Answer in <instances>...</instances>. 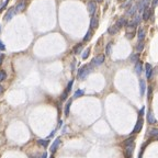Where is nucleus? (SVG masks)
Returning a JSON list of instances; mask_svg holds the SVG:
<instances>
[{
    "mask_svg": "<svg viewBox=\"0 0 158 158\" xmlns=\"http://www.w3.org/2000/svg\"><path fill=\"white\" fill-rule=\"evenodd\" d=\"M145 1H146V2H148V1H150V0H145Z\"/></svg>",
    "mask_w": 158,
    "mask_h": 158,
    "instance_id": "43",
    "label": "nucleus"
},
{
    "mask_svg": "<svg viewBox=\"0 0 158 158\" xmlns=\"http://www.w3.org/2000/svg\"><path fill=\"white\" fill-rule=\"evenodd\" d=\"M30 158H37V157H36V156H35V157H34V156H30Z\"/></svg>",
    "mask_w": 158,
    "mask_h": 158,
    "instance_id": "42",
    "label": "nucleus"
},
{
    "mask_svg": "<svg viewBox=\"0 0 158 158\" xmlns=\"http://www.w3.org/2000/svg\"><path fill=\"white\" fill-rule=\"evenodd\" d=\"M135 12H136V7L135 6H132L131 8L129 9V11H127V15L133 16L134 14H135Z\"/></svg>",
    "mask_w": 158,
    "mask_h": 158,
    "instance_id": "22",
    "label": "nucleus"
},
{
    "mask_svg": "<svg viewBox=\"0 0 158 158\" xmlns=\"http://www.w3.org/2000/svg\"><path fill=\"white\" fill-rule=\"evenodd\" d=\"M143 48H144V43H143V42H140V43L136 45V51H137V52H142Z\"/></svg>",
    "mask_w": 158,
    "mask_h": 158,
    "instance_id": "29",
    "label": "nucleus"
},
{
    "mask_svg": "<svg viewBox=\"0 0 158 158\" xmlns=\"http://www.w3.org/2000/svg\"><path fill=\"white\" fill-rule=\"evenodd\" d=\"M144 111H145V108H144V107H143V108H142V109H141V110H140V112H138V115H140V116H141V117H142V115L144 114Z\"/></svg>",
    "mask_w": 158,
    "mask_h": 158,
    "instance_id": "36",
    "label": "nucleus"
},
{
    "mask_svg": "<svg viewBox=\"0 0 158 158\" xmlns=\"http://www.w3.org/2000/svg\"><path fill=\"white\" fill-rule=\"evenodd\" d=\"M149 136H152L154 140H156V138L158 137V129H153L152 131L149 132Z\"/></svg>",
    "mask_w": 158,
    "mask_h": 158,
    "instance_id": "21",
    "label": "nucleus"
},
{
    "mask_svg": "<svg viewBox=\"0 0 158 158\" xmlns=\"http://www.w3.org/2000/svg\"><path fill=\"white\" fill-rule=\"evenodd\" d=\"M123 25H126V20L124 18H120L119 20H117L116 24H115V27L117 28V29H121V28H123Z\"/></svg>",
    "mask_w": 158,
    "mask_h": 158,
    "instance_id": "10",
    "label": "nucleus"
},
{
    "mask_svg": "<svg viewBox=\"0 0 158 158\" xmlns=\"http://www.w3.org/2000/svg\"><path fill=\"white\" fill-rule=\"evenodd\" d=\"M90 67L91 66H87V65H85V66H82L81 68L79 69V72H78V78L80 79H85L87 76H88V74L90 72Z\"/></svg>",
    "mask_w": 158,
    "mask_h": 158,
    "instance_id": "1",
    "label": "nucleus"
},
{
    "mask_svg": "<svg viewBox=\"0 0 158 158\" xmlns=\"http://www.w3.org/2000/svg\"><path fill=\"white\" fill-rule=\"evenodd\" d=\"M72 84H74V80H70V81L68 82V85H67V88H66V89H65V91H64V92H63L62 100H66V98H67V96H68V93H69V91L72 90Z\"/></svg>",
    "mask_w": 158,
    "mask_h": 158,
    "instance_id": "3",
    "label": "nucleus"
},
{
    "mask_svg": "<svg viewBox=\"0 0 158 158\" xmlns=\"http://www.w3.org/2000/svg\"><path fill=\"white\" fill-rule=\"evenodd\" d=\"M7 78V74L4 70H0V81H3Z\"/></svg>",
    "mask_w": 158,
    "mask_h": 158,
    "instance_id": "27",
    "label": "nucleus"
},
{
    "mask_svg": "<svg viewBox=\"0 0 158 158\" xmlns=\"http://www.w3.org/2000/svg\"><path fill=\"white\" fill-rule=\"evenodd\" d=\"M140 20H141V16L135 15V16H134V19H133V21H132V22H133L135 25H137L138 23H140Z\"/></svg>",
    "mask_w": 158,
    "mask_h": 158,
    "instance_id": "33",
    "label": "nucleus"
},
{
    "mask_svg": "<svg viewBox=\"0 0 158 158\" xmlns=\"http://www.w3.org/2000/svg\"><path fill=\"white\" fill-rule=\"evenodd\" d=\"M70 105H72V99H70V100H68L67 103H66V105H65V115H66V116H68V115H69Z\"/></svg>",
    "mask_w": 158,
    "mask_h": 158,
    "instance_id": "18",
    "label": "nucleus"
},
{
    "mask_svg": "<svg viewBox=\"0 0 158 158\" xmlns=\"http://www.w3.org/2000/svg\"><path fill=\"white\" fill-rule=\"evenodd\" d=\"M146 4H147V2H146L145 0H142V1H141L140 3H138L137 9H138V11H140V12H143L144 9L146 8Z\"/></svg>",
    "mask_w": 158,
    "mask_h": 158,
    "instance_id": "16",
    "label": "nucleus"
},
{
    "mask_svg": "<svg viewBox=\"0 0 158 158\" xmlns=\"http://www.w3.org/2000/svg\"><path fill=\"white\" fill-rule=\"evenodd\" d=\"M41 158H47V153H43L42 154V157Z\"/></svg>",
    "mask_w": 158,
    "mask_h": 158,
    "instance_id": "39",
    "label": "nucleus"
},
{
    "mask_svg": "<svg viewBox=\"0 0 158 158\" xmlns=\"http://www.w3.org/2000/svg\"><path fill=\"white\" fill-rule=\"evenodd\" d=\"M145 68H146V77H147L148 79L152 78L153 76V68H152V65L150 64H146L145 65Z\"/></svg>",
    "mask_w": 158,
    "mask_h": 158,
    "instance_id": "9",
    "label": "nucleus"
},
{
    "mask_svg": "<svg viewBox=\"0 0 158 158\" xmlns=\"http://www.w3.org/2000/svg\"><path fill=\"white\" fill-rule=\"evenodd\" d=\"M2 59H3V55H2V54H0V64L2 63Z\"/></svg>",
    "mask_w": 158,
    "mask_h": 158,
    "instance_id": "40",
    "label": "nucleus"
},
{
    "mask_svg": "<svg viewBox=\"0 0 158 158\" xmlns=\"http://www.w3.org/2000/svg\"><path fill=\"white\" fill-rule=\"evenodd\" d=\"M97 1H101V0H97Z\"/></svg>",
    "mask_w": 158,
    "mask_h": 158,
    "instance_id": "44",
    "label": "nucleus"
},
{
    "mask_svg": "<svg viewBox=\"0 0 158 158\" xmlns=\"http://www.w3.org/2000/svg\"><path fill=\"white\" fill-rule=\"evenodd\" d=\"M51 158H54V156H52V157H51Z\"/></svg>",
    "mask_w": 158,
    "mask_h": 158,
    "instance_id": "45",
    "label": "nucleus"
},
{
    "mask_svg": "<svg viewBox=\"0 0 158 158\" xmlns=\"http://www.w3.org/2000/svg\"><path fill=\"white\" fill-rule=\"evenodd\" d=\"M81 96H84V90H77L76 92H75V95H74V98L76 99V98L81 97Z\"/></svg>",
    "mask_w": 158,
    "mask_h": 158,
    "instance_id": "30",
    "label": "nucleus"
},
{
    "mask_svg": "<svg viewBox=\"0 0 158 158\" xmlns=\"http://www.w3.org/2000/svg\"><path fill=\"white\" fill-rule=\"evenodd\" d=\"M111 49H112V43H110L107 45V49H105V53H107V55H110L111 54Z\"/></svg>",
    "mask_w": 158,
    "mask_h": 158,
    "instance_id": "31",
    "label": "nucleus"
},
{
    "mask_svg": "<svg viewBox=\"0 0 158 158\" xmlns=\"http://www.w3.org/2000/svg\"><path fill=\"white\" fill-rule=\"evenodd\" d=\"M103 62H104V55H99L93 58V60L91 62V66H100L103 64Z\"/></svg>",
    "mask_w": 158,
    "mask_h": 158,
    "instance_id": "2",
    "label": "nucleus"
},
{
    "mask_svg": "<svg viewBox=\"0 0 158 158\" xmlns=\"http://www.w3.org/2000/svg\"><path fill=\"white\" fill-rule=\"evenodd\" d=\"M0 28H1V27H0Z\"/></svg>",
    "mask_w": 158,
    "mask_h": 158,
    "instance_id": "46",
    "label": "nucleus"
},
{
    "mask_svg": "<svg viewBox=\"0 0 158 158\" xmlns=\"http://www.w3.org/2000/svg\"><path fill=\"white\" fill-rule=\"evenodd\" d=\"M144 148H145V145L143 146V149H142V152L140 153V155H138V158H142V157H143V152H144Z\"/></svg>",
    "mask_w": 158,
    "mask_h": 158,
    "instance_id": "37",
    "label": "nucleus"
},
{
    "mask_svg": "<svg viewBox=\"0 0 158 158\" xmlns=\"http://www.w3.org/2000/svg\"><path fill=\"white\" fill-rule=\"evenodd\" d=\"M145 88H146L145 80L141 79V80H140V91H141V96L144 95V92H145Z\"/></svg>",
    "mask_w": 158,
    "mask_h": 158,
    "instance_id": "13",
    "label": "nucleus"
},
{
    "mask_svg": "<svg viewBox=\"0 0 158 158\" xmlns=\"http://www.w3.org/2000/svg\"><path fill=\"white\" fill-rule=\"evenodd\" d=\"M133 150H134V143L132 145H129L125 147V155L126 158H131L132 154H133Z\"/></svg>",
    "mask_w": 158,
    "mask_h": 158,
    "instance_id": "8",
    "label": "nucleus"
},
{
    "mask_svg": "<svg viewBox=\"0 0 158 158\" xmlns=\"http://www.w3.org/2000/svg\"><path fill=\"white\" fill-rule=\"evenodd\" d=\"M82 49V44H77L76 46L74 47V53L75 54H79Z\"/></svg>",
    "mask_w": 158,
    "mask_h": 158,
    "instance_id": "23",
    "label": "nucleus"
},
{
    "mask_svg": "<svg viewBox=\"0 0 158 158\" xmlns=\"http://www.w3.org/2000/svg\"><path fill=\"white\" fill-rule=\"evenodd\" d=\"M142 69H143V66H142V63L141 62H137L135 65V72L137 75H141L142 74Z\"/></svg>",
    "mask_w": 158,
    "mask_h": 158,
    "instance_id": "15",
    "label": "nucleus"
},
{
    "mask_svg": "<svg viewBox=\"0 0 158 158\" xmlns=\"http://www.w3.org/2000/svg\"><path fill=\"white\" fill-rule=\"evenodd\" d=\"M138 40H140V42H143L144 37H145V30L144 29H140L138 30Z\"/></svg>",
    "mask_w": 158,
    "mask_h": 158,
    "instance_id": "20",
    "label": "nucleus"
},
{
    "mask_svg": "<svg viewBox=\"0 0 158 158\" xmlns=\"http://www.w3.org/2000/svg\"><path fill=\"white\" fill-rule=\"evenodd\" d=\"M117 31H119V29H117L115 25H113V27L109 28V30H108V32H109L110 34H115V33H117Z\"/></svg>",
    "mask_w": 158,
    "mask_h": 158,
    "instance_id": "26",
    "label": "nucleus"
},
{
    "mask_svg": "<svg viewBox=\"0 0 158 158\" xmlns=\"http://www.w3.org/2000/svg\"><path fill=\"white\" fill-rule=\"evenodd\" d=\"M97 27H98V19L96 16H92L90 21V28L91 29H96Z\"/></svg>",
    "mask_w": 158,
    "mask_h": 158,
    "instance_id": "14",
    "label": "nucleus"
},
{
    "mask_svg": "<svg viewBox=\"0 0 158 158\" xmlns=\"http://www.w3.org/2000/svg\"><path fill=\"white\" fill-rule=\"evenodd\" d=\"M4 49H6V46L2 43V41H0V51H4Z\"/></svg>",
    "mask_w": 158,
    "mask_h": 158,
    "instance_id": "35",
    "label": "nucleus"
},
{
    "mask_svg": "<svg viewBox=\"0 0 158 158\" xmlns=\"http://www.w3.org/2000/svg\"><path fill=\"white\" fill-rule=\"evenodd\" d=\"M143 123H144L143 119H142V117H140V119L137 120V123H136V125H135V127H134V129H133V133L134 134L140 133L141 129H142V127H143Z\"/></svg>",
    "mask_w": 158,
    "mask_h": 158,
    "instance_id": "5",
    "label": "nucleus"
},
{
    "mask_svg": "<svg viewBox=\"0 0 158 158\" xmlns=\"http://www.w3.org/2000/svg\"><path fill=\"white\" fill-rule=\"evenodd\" d=\"M89 54H90V49H89V48L85 49L84 54H82V59H87V57L89 56Z\"/></svg>",
    "mask_w": 158,
    "mask_h": 158,
    "instance_id": "28",
    "label": "nucleus"
},
{
    "mask_svg": "<svg viewBox=\"0 0 158 158\" xmlns=\"http://www.w3.org/2000/svg\"><path fill=\"white\" fill-rule=\"evenodd\" d=\"M96 10H97L96 2L95 1H89L88 2V12H89V14L93 15L95 14V12H96Z\"/></svg>",
    "mask_w": 158,
    "mask_h": 158,
    "instance_id": "4",
    "label": "nucleus"
},
{
    "mask_svg": "<svg viewBox=\"0 0 158 158\" xmlns=\"http://www.w3.org/2000/svg\"><path fill=\"white\" fill-rule=\"evenodd\" d=\"M91 36H92V31H91V30H89V31L86 33V35H85V37H84V41H85V42L89 41V40L91 39Z\"/></svg>",
    "mask_w": 158,
    "mask_h": 158,
    "instance_id": "24",
    "label": "nucleus"
},
{
    "mask_svg": "<svg viewBox=\"0 0 158 158\" xmlns=\"http://www.w3.org/2000/svg\"><path fill=\"white\" fill-rule=\"evenodd\" d=\"M126 37L127 39H133L134 37V32H127L126 33Z\"/></svg>",
    "mask_w": 158,
    "mask_h": 158,
    "instance_id": "34",
    "label": "nucleus"
},
{
    "mask_svg": "<svg viewBox=\"0 0 158 158\" xmlns=\"http://www.w3.org/2000/svg\"><path fill=\"white\" fill-rule=\"evenodd\" d=\"M138 58H140V54H133V55L131 56V62L132 63H137Z\"/></svg>",
    "mask_w": 158,
    "mask_h": 158,
    "instance_id": "25",
    "label": "nucleus"
},
{
    "mask_svg": "<svg viewBox=\"0 0 158 158\" xmlns=\"http://www.w3.org/2000/svg\"><path fill=\"white\" fill-rule=\"evenodd\" d=\"M13 14H14V9H13V8L9 9V11L7 12V14L4 15V20H6V21L11 20V19H12V16H13Z\"/></svg>",
    "mask_w": 158,
    "mask_h": 158,
    "instance_id": "12",
    "label": "nucleus"
},
{
    "mask_svg": "<svg viewBox=\"0 0 158 158\" xmlns=\"http://www.w3.org/2000/svg\"><path fill=\"white\" fill-rule=\"evenodd\" d=\"M147 121H148V123H150V124L156 123V119L154 117V114H153L152 111H149V112L147 113Z\"/></svg>",
    "mask_w": 158,
    "mask_h": 158,
    "instance_id": "11",
    "label": "nucleus"
},
{
    "mask_svg": "<svg viewBox=\"0 0 158 158\" xmlns=\"http://www.w3.org/2000/svg\"><path fill=\"white\" fill-rule=\"evenodd\" d=\"M152 12H153V9H149V8H147V7H146V8L144 9V11H143V15H142L143 20L147 21L148 19L152 16Z\"/></svg>",
    "mask_w": 158,
    "mask_h": 158,
    "instance_id": "6",
    "label": "nucleus"
},
{
    "mask_svg": "<svg viewBox=\"0 0 158 158\" xmlns=\"http://www.w3.org/2000/svg\"><path fill=\"white\" fill-rule=\"evenodd\" d=\"M133 142H134V137H129V140H126L125 142H124V145H125V146L132 145V144H133Z\"/></svg>",
    "mask_w": 158,
    "mask_h": 158,
    "instance_id": "32",
    "label": "nucleus"
},
{
    "mask_svg": "<svg viewBox=\"0 0 158 158\" xmlns=\"http://www.w3.org/2000/svg\"><path fill=\"white\" fill-rule=\"evenodd\" d=\"M24 8H25V2L21 1V2H19V3L16 4V7H15L16 10L15 11H23L24 10Z\"/></svg>",
    "mask_w": 158,
    "mask_h": 158,
    "instance_id": "19",
    "label": "nucleus"
},
{
    "mask_svg": "<svg viewBox=\"0 0 158 158\" xmlns=\"http://www.w3.org/2000/svg\"><path fill=\"white\" fill-rule=\"evenodd\" d=\"M157 1L158 0H153V8H155L157 6Z\"/></svg>",
    "mask_w": 158,
    "mask_h": 158,
    "instance_id": "38",
    "label": "nucleus"
},
{
    "mask_svg": "<svg viewBox=\"0 0 158 158\" xmlns=\"http://www.w3.org/2000/svg\"><path fill=\"white\" fill-rule=\"evenodd\" d=\"M37 144H39L40 146H42V147H47L48 144H49V141L48 140H39L37 141Z\"/></svg>",
    "mask_w": 158,
    "mask_h": 158,
    "instance_id": "17",
    "label": "nucleus"
},
{
    "mask_svg": "<svg viewBox=\"0 0 158 158\" xmlns=\"http://www.w3.org/2000/svg\"><path fill=\"white\" fill-rule=\"evenodd\" d=\"M59 144H60V140H59V138H56V140L54 141V143L52 144L51 148H49V150H51L52 154H55V153H56L57 147H58V145H59Z\"/></svg>",
    "mask_w": 158,
    "mask_h": 158,
    "instance_id": "7",
    "label": "nucleus"
},
{
    "mask_svg": "<svg viewBox=\"0 0 158 158\" xmlns=\"http://www.w3.org/2000/svg\"><path fill=\"white\" fill-rule=\"evenodd\" d=\"M2 91H3V88H2V86H0V95L2 93Z\"/></svg>",
    "mask_w": 158,
    "mask_h": 158,
    "instance_id": "41",
    "label": "nucleus"
}]
</instances>
